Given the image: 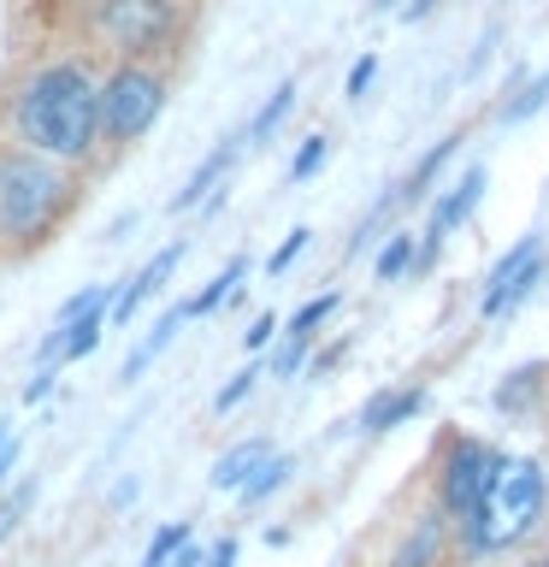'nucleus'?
I'll return each instance as SVG.
<instances>
[{"mask_svg":"<svg viewBox=\"0 0 549 567\" xmlns=\"http://www.w3.org/2000/svg\"><path fill=\"white\" fill-rule=\"evenodd\" d=\"M48 390H53V367H42V372H35V379H30V390H24V396H30V402H42V396H48Z\"/></svg>","mask_w":549,"mask_h":567,"instance_id":"32","label":"nucleus"},{"mask_svg":"<svg viewBox=\"0 0 549 567\" xmlns=\"http://www.w3.org/2000/svg\"><path fill=\"white\" fill-rule=\"evenodd\" d=\"M432 7H437V0H414V7H407V18H425Z\"/></svg>","mask_w":549,"mask_h":567,"instance_id":"36","label":"nucleus"},{"mask_svg":"<svg viewBox=\"0 0 549 567\" xmlns=\"http://www.w3.org/2000/svg\"><path fill=\"white\" fill-rule=\"evenodd\" d=\"M336 361H343V349H325V354H319V361H313V367H308V372H313V379H319V372H331V367H336Z\"/></svg>","mask_w":549,"mask_h":567,"instance_id":"35","label":"nucleus"},{"mask_svg":"<svg viewBox=\"0 0 549 567\" xmlns=\"http://www.w3.org/2000/svg\"><path fill=\"white\" fill-rule=\"evenodd\" d=\"M331 313H336V296H313L308 308H301V313L290 319V331H301V337H313V326H319V319H331Z\"/></svg>","mask_w":549,"mask_h":567,"instance_id":"26","label":"nucleus"},{"mask_svg":"<svg viewBox=\"0 0 549 567\" xmlns=\"http://www.w3.org/2000/svg\"><path fill=\"white\" fill-rule=\"evenodd\" d=\"M372 7H396V0H372Z\"/></svg>","mask_w":549,"mask_h":567,"instance_id":"37","label":"nucleus"},{"mask_svg":"<svg viewBox=\"0 0 549 567\" xmlns=\"http://www.w3.org/2000/svg\"><path fill=\"white\" fill-rule=\"evenodd\" d=\"M242 266H248L242 255H237V260H225V272H219V278H213V284H207V290H201V296H189V301H184V319H201V313H213V308H219V301H225L230 290H237V278H242Z\"/></svg>","mask_w":549,"mask_h":567,"instance_id":"18","label":"nucleus"},{"mask_svg":"<svg viewBox=\"0 0 549 567\" xmlns=\"http://www.w3.org/2000/svg\"><path fill=\"white\" fill-rule=\"evenodd\" d=\"M177 326H184V308H172V313H166V319H159V326L148 331V337H142V343L131 349V361L118 367V379H124V384H136L142 372H148V361H154V354H166V349H172V337H177Z\"/></svg>","mask_w":549,"mask_h":567,"instance_id":"13","label":"nucleus"},{"mask_svg":"<svg viewBox=\"0 0 549 567\" xmlns=\"http://www.w3.org/2000/svg\"><path fill=\"white\" fill-rule=\"evenodd\" d=\"M166 567H201V549H195V544H184V549H177V556H172Z\"/></svg>","mask_w":549,"mask_h":567,"instance_id":"34","label":"nucleus"},{"mask_svg":"<svg viewBox=\"0 0 549 567\" xmlns=\"http://www.w3.org/2000/svg\"><path fill=\"white\" fill-rule=\"evenodd\" d=\"M177 260H184V243H172V248H159V255L148 260V266H142V272L131 278V290H124L118 301H113V313H106V326H131V319H136V308H142V301H148V296H159V290H166V278L177 272Z\"/></svg>","mask_w":549,"mask_h":567,"instance_id":"9","label":"nucleus"},{"mask_svg":"<svg viewBox=\"0 0 549 567\" xmlns=\"http://www.w3.org/2000/svg\"><path fill=\"white\" fill-rule=\"evenodd\" d=\"M407 266H414V237H407V230H396V237L379 248V284H396Z\"/></svg>","mask_w":549,"mask_h":567,"instance_id":"20","label":"nucleus"},{"mask_svg":"<svg viewBox=\"0 0 549 567\" xmlns=\"http://www.w3.org/2000/svg\"><path fill=\"white\" fill-rule=\"evenodd\" d=\"M425 408V390L419 384H407V390H379V396H372L366 408H361V432L366 437H379V432H396V425H407Z\"/></svg>","mask_w":549,"mask_h":567,"instance_id":"10","label":"nucleus"},{"mask_svg":"<svg viewBox=\"0 0 549 567\" xmlns=\"http://www.w3.org/2000/svg\"><path fill=\"white\" fill-rule=\"evenodd\" d=\"M290 106H296V78H283V83L272 89V101H266L260 113H255V124H248V136H242V142H266V136L278 131V118L290 113Z\"/></svg>","mask_w":549,"mask_h":567,"instance_id":"19","label":"nucleus"},{"mask_svg":"<svg viewBox=\"0 0 549 567\" xmlns=\"http://www.w3.org/2000/svg\"><path fill=\"white\" fill-rule=\"evenodd\" d=\"M207 567H237V538H219V544H213Z\"/></svg>","mask_w":549,"mask_h":567,"instance_id":"31","label":"nucleus"},{"mask_svg":"<svg viewBox=\"0 0 549 567\" xmlns=\"http://www.w3.org/2000/svg\"><path fill=\"white\" fill-rule=\"evenodd\" d=\"M101 24H106V35H113L118 48L142 53V48L166 42V30H172V7H166V0H106Z\"/></svg>","mask_w":549,"mask_h":567,"instance_id":"7","label":"nucleus"},{"mask_svg":"<svg viewBox=\"0 0 549 567\" xmlns=\"http://www.w3.org/2000/svg\"><path fill=\"white\" fill-rule=\"evenodd\" d=\"M290 473H296V455H278V450H272L255 473H248V485H242V508H255V503H266L272 491H283V485H290Z\"/></svg>","mask_w":549,"mask_h":567,"instance_id":"14","label":"nucleus"},{"mask_svg":"<svg viewBox=\"0 0 549 567\" xmlns=\"http://www.w3.org/2000/svg\"><path fill=\"white\" fill-rule=\"evenodd\" d=\"M543 101H549V71H543V78L526 89L520 101H508V113H503V118H508V124H526L531 113H543Z\"/></svg>","mask_w":549,"mask_h":567,"instance_id":"24","label":"nucleus"},{"mask_svg":"<svg viewBox=\"0 0 549 567\" xmlns=\"http://www.w3.org/2000/svg\"><path fill=\"white\" fill-rule=\"evenodd\" d=\"M490 473H496V450H490V443L485 437H455L449 461H443V514L460 520V514L485 496Z\"/></svg>","mask_w":549,"mask_h":567,"instance_id":"6","label":"nucleus"},{"mask_svg":"<svg viewBox=\"0 0 549 567\" xmlns=\"http://www.w3.org/2000/svg\"><path fill=\"white\" fill-rule=\"evenodd\" d=\"M485 189H490V172H485V166H467V172H460L455 184L437 195L432 225H425V255H414V260H432V255H437V243L449 237L455 225H467V213H473L478 202H485Z\"/></svg>","mask_w":549,"mask_h":567,"instance_id":"8","label":"nucleus"},{"mask_svg":"<svg viewBox=\"0 0 549 567\" xmlns=\"http://www.w3.org/2000/svg\"><path fill=\"white\" fill-rule=\"evenodd\" d=\"M272 455V443L266 437H242V443H230V450L213 461V491H242L248 485V473L260 467V461Z\"/></svg>","mask_w":549,"mask_h":567,"instance_id":"11","label":"nucleus"},{"mask_svg":"<svg viewBox=\"0 0 549 567\" xmlns=\"http://www.w3.org/2000/svg\"><path fill=\"white\" fill-rule=\"evenodd\" d=\"M166 106V83L154 78L148 65H118L113 78L101 83V131L106 142H136Z\"/></svg>","mask_w":549,"mask_h":567,"instance_id":"4","label":"nucleus"},{"mask_svg":"<svg viewBox=\"0 0 549 567\" xmlns=\"http://www.w3.org/2000/svg\"><path fill=\"white\" fill-rule=\"evenodd\" d=\"M60 213H65V177L48 159H35V154L0 159V237L30 248L48 237Z\"/></svg>","mask_w":549,"mask_h":567,"instance_id":"3","label":"nucleus"},{"mask_svg":"<svg viewBox=\"0 0 549 567\" xmlns=\"http://www.w3.org/2000/svg\"><path fill=\"white\" fill-rule=\"evenodd\" d=\"M372 78H379V53H361V60H354V71H349V95L361 101L366 89H372Z\"/></svg>","mask_w":549,"mask_h":567,"instance_id":"27","label":"nucleus"},{"mask_svg":"<svg viewBox=\"0 0 549 567\" xmlns=\"http://www.w3.org/2000/svg\"><path fill=\"white\" fill-rule=\"evenodd\" d=\"M538 278H543V243H538V237H520L503 260L490 266L485 296H478V313H485V319L514 313L531 290H538Z\"/></svg>","mask_w":549,"mask_h":567,"instance_id":"5","label":"nucleus"},{"mask_svg":"<svg viewBox=\"0 0 549 567\" xmlns=\"http://www.w3.org/2000/svg\"><path fill=\"white\" fill-rule=\"evenodd\" d=\"M30 496H35V485H24V491H18V496H12V503H7V508H0V538H12V526H18V520H24V508H30Z\"/></svg>","mask_w":549,"mask_h":567,"instance_id":"29","label":"nucleus"},{"mask_svg":"<svg viewBox=\"0 0 549 567\" xmlns=\"http://www.w3.org/2000/svg\"><path fill=\"white\" fill-rule=\"evenodd\" d=\"M18 131L48 159H83L101 136V83L83 65H48L18 101Z\"/></svg>","mask_w":549,"mask_h":567,"instance_id":"1","label":"nucleus"},{"mask_svg":"<svg viewBox=\"0 0 549 567\" xmlns=\"http://www.w3.org/2000/svg\"><path fill=\"white\" fill-rule=\"evenodd\" d=\"M531 567H549V556H543V561H531Z\"/></svg>","mask_w":549,"mask_h":567,"instance_id":"38","label":"nucleus"},{"mask_svg":"<svg viewBox=\"0 0 549 567\" xmlns=\"http://www.w3.org/2000/svg\"><path fill=\"white\" fill-rule=\"evenodd\" d=\"M443 526H449V520H437V514H425V520L414 526V538L402 544V556L390 561V567H432V561H437V544H443Z\"/></svg>","mask_w":549,"mask_h":567,"instance_id":"17","label":"nucleus"},{"mask_svg":"<svg viewBox=\"0 0 549 567\" xmlns=\"http://www.w3.org/2000/svg\"><path fill=\"white\" fill-rule=\"evenodd\" d=\"M272 337H278V319H272V313H260V319H255V326H248V331H242V349H248V354H255V349H266V343H272Z\"/></svg>","mask_w":549,"mask_h":567,"instance_id":"30","label":"nucleus"},{"mask_svg":"<svg viewBox=\"0 0 549 567\" xmlns=\"http://www.w3.org/2000/svg\"><path fill=\"white\" fill-rule=\"evenodd\" d=\"M101 337H106V308H89L83 319H71V326H65V343H60V367H65V361H83V354L95 349Z\"/></svg>","mask_w":549,"mask_h":567,"instance_id":"16","label":"nucleus"},{"mask_svg":"<svg viewBox=\"0 0 549 567\" xmlns=\"http://www.w3.org/2000/svg\"><path fill=\"white\" fill-rule=\"evenodd\" d=\"M308 349H313V337H301V331H283V349L272 354V379H296V372L308 367Z\"/></svg>","mask_w":549,"mask_h":567,"instance_id":"21","label":"nucleus"},{"mask_svg":"<svg viewBox=\"0 0 549 567\" xmlns=\"http://www.w3.org/2000/svg\"><path fill=\"white\" fill-rule=\"evenodd\" d=\"M237 148H242V136H225V142H219V148H213V154L201 159V166H195V172H189V184H184V189H177V195H172V207H177V213H184V207H195V202H201V195H207L213 184H219V177H225V172H230V159H237Z\"/></svg>","mask_w":549,"mask_h":567,"instance_id":"12","label":"nucleus"},{"mask_svg":"<svg viewBox=\"0 0 549 567\" xmlns=\"http://www.w3.org/2000/svg\"><path fill=\"white\" fill-rule=\"evenodd\" d=\"M308 243H313V230H308V225H296V230H290V237H283V243H278V255H272V260H266V272H272V278H278V272H290V266H296L301 255H308Z\"/></svg>","mask_w":549,"mask_h":567,"instance_id":"23","label":"nucleus"},{"mask_svg":"<svg viewBox=\"0 0 549 567\" xmlns=\"http://www.w3.org/2000/svg\"><path fill=\"white\" fill-rule=\"evenodd\" d=\"M325 142H331V136H308V142H301V154L290 159V184H301V177L319 172V159H325Z\"/></svg>","mask_w":549,"mask_h":567,"instance_id":"25","label":"nucleus"},{"mask_svg":"<svg viewBox=\"0 0 549 567\" xmlns=\"http://www.w3.org/2000/svg\"><path fill=\"white\" fill-rule=\"evenodd\" d=\"M549 508V473L538 455H496V473L485 496L460 514V549L467 556H503L520 538H531V526Z\"/></svg>","mask_w":549,"mask_h":567,"instance_id":"2","label":"nucleus"},{"mask_svg":"<svg viewBox=\"0 0 549 567\" xmlns=\"http://www.w3.org/2000/svg\"><path fill=\"white\" fill-rule=\"evenodd\" d=\"M184 544H189V526H184V520H172V526H166V532H159V538L148 544V549H142V567H166V561H172Z\"/></svg>","mask_w":549,"mask_h":567,"instance_id":"22","label":"nucleus"},{"mask_svg":"<svg viewBox=\"0 0 549 567\" xmlns=\"http://www.w3.org/2000/svg\"><path fill=\"white\" fill-rule=\"evenodd\" d=\"M12 461H18V437L0 443V485H7V473H12Z\"/></svg>","mask_w":549,"mask_h":567,"instance_id":"33","label":"nucleus"},{"mask_svg":"<svg viewBox=\"0 0 549 567\" xmlns=\"http://www.w3.org/2000/svg\"><path fill=\"white\" fill-rule=\"evenodd\" d=\"M455 148H460V136H443L437 148H425V154H419V166L407 172V184H402V195H396V202H419V195L432 189V177H437V172L455 159Z\"/></svg>","mask_w":549,"mask_h":567,"instance_id":"15","label":"nucleus"},{"mask_svg":"<svg viewBox=\"0 0 549 567\" xmlns=\"http://www.w3.org/2000/svg\"><path fill=\"white\" fill-rule=\"evenodd\" d=\"M255 379H260V367H248V372H237V379H230V384L219 390V414H225V408H237V402L248 396V390H255Z\"/></svg>","mask_w":549,"mask_h":567,"instance_id":"28","label":"nucleus"}]
</instances>
